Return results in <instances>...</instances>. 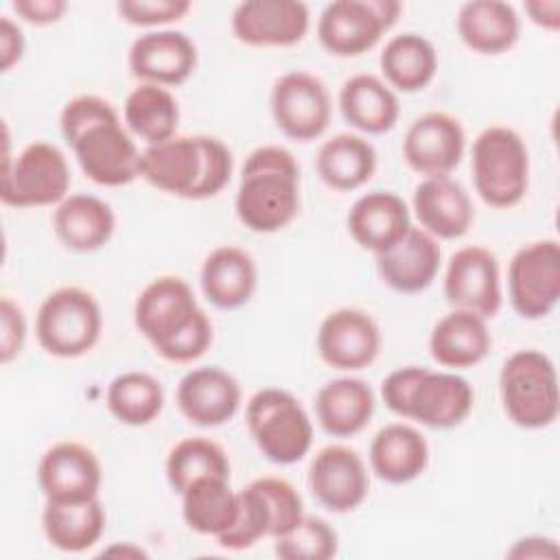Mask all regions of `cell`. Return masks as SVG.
Segmentation results:
<instances>
[{
    "label": "cell",
    "instance_id": "cell-47",
    "mask_svg": "<svg viewBox=\"0 0 560 560\" xmlns=\"http://www.w3.org/2000/svg\"><path fill=\"white\" fill-rule=\"evenodd\" d=\"M529 22L556 33L560 28V2L558 0H529L523 4Z\"/></svg>",
    "mask_w": 560,
    "mask_h": 560
},
{
    "label": "cell",
    "instance_id": "cell-33",
    "mask_svg": "<svg viewBox=\"0 0 560 560\" xmlns=\"http://www.w3.org/2000/svg\"><path fill=\"white\" fill-rule=\"evenodd\" d=\"M376 162V149L368 138L359 133H337L319 147L315 171L328 188L350 192L372 179Z\"/></svg>",
    "mask_w": 560,
    "mask_h": 560
},
{
    "label": "cell",
    "instance_id": "cell-12",
    "mask_svg": "<svg viewBox=\"0 0 560 560\" xmlns=\"http://www.w3.org/2000/svg\"><path fill=\"white\" fill-rule=\"evenodd\" d=\"M271 118L291 140L311 142L319 138L332 116V101L322 79L304 70H291L273 81L269 94Z\"/></svg>",
    "mask_w": 560,
    "mask_h": 560
},
{
    "label": "cell",
    "instance_id": "cell-36",
    "mask_svg": "<svg viewBox=\"0 0 560 560\" xmlns=\"http://www.w3.org/2000/svg\"><path fill=\"white\" fill-rule=\"evenodd\" d=\"M179 497L184 523L201 536L219 538L238 512V490H232L225 477L197 479Z\"/></svg>",
    "mask_w": 560,
    "mask_h": 560
},
{
    "label": "cell",
    "instance_id": "cell-1",
    "mask_svg": "<svg viewBox=\"0 0 560 560\" xmlns=\"http://www.w3.org/2000/svg\"><path fill=\"white\" fill-rule=\"evenodd\" d=\"M59 129L83 175L94 184L118 188L140 177L142 151L107 98L96 94L70 98L61 109Z\"/></svg>",
    "mask_w": 560,
    "mask_h": 560
},
{
    "label": "cell",
    "instance_id": "cell-38",
    "mask_svg": "<svg viewBox=\"0 0 560 560\" xmlns=\"http://www.w3.org/2000/svg\"><path fill=\"white\" fill-rule=\"evenodd\" d=\"M164 475L173 492L182 494L190 483L203 477L230 479L228 453L208 438H184L166 455Z\"/></svg>",
    "mask_w": 560,
    "mask_h": 560
},
{
    "label": "cell",
    "instance_id": "cell-29",
    "mask_svg": "<svg viewBox=\"0 0 560 560\" xmlns=\"http://www.w3.org/2000/svg\"><path fill=\"white\" fill-rule=\"evenodd\" d=\"M376 398L363 378L339 376L324 383L315 394V416L319 427L332 438L361 433L374 416Z\"/></svg>",
    "mask_w": 560,
    "mask_h": 560
},
{
    "label": "cell",
    "instance_id": "cell-46",
    "mask_svg": "<svg viewBox=\"0 0 560 560\" xmlns=\"http://www.w3.org/2000/svg\"><path fill=\"white\" fill-rule=\"evenodd\" d=\"M558 553L556 540L547 536H523L508 549V558H558Z\"/></svg>",
    "mask_w": 560,
    "mask_h": 560
},
{
    "label": "cell",
    "instance_id": "cell-9",
    "mask_svg": "<svg viewBox=\"0 0 560 560\" xmlns=\"http://www.w3.org/2000/svg\"><path fill=\"white\" fill-rule=\"evenodd\" d=\"M70 179L63 151L52 142L35 140L13 160L2 162L0 199L11 208L57 206L68 197Z\"/></svg>",
    "mask_w": 560,
    "mask_h": 560
},
{
    "label": "cell",
    "instance_id": "cell-4",
    "mask_svg": "<svg viewBox=\"0 0 560 560\" xmlns=\"http://www.w3.org/2000/svg\"><path fill=\"white\" fill-rule=\"evenodd\" d=\"M385 407L405 420L429 429L459 427L475 405L472 385L451 370L405 365L381 383Z\"/></svg>",
    "mask_w": 560,
    "mask_h": 560
},
{
    "label": "cell",
    "instance_id": "cell-6",
    "mask_svg": "<svg viewBox=\"0 0 560 560\" xmlns=\"http://www.w3.org/2000/svg\"><path fill=\"white\" fill-rule=\"evenodd\" d=\"M472 186L490 208L505 210L523 201L529 186V153L518 131L486 127L470 149Z\"/></svg>",
    "mask_w": 560,
    "mask_h": 560
},
{
    "label": "cell",
    "instance_id": "cell-42",
    "mask_svg": "<svg viewBox=\"0 0 560 560\" xmlns=\"http://www.w3.org/2000/svg\"><path fill=\"white\" fill-rule=\"evenodd\" d=\"M192 4L188 0H120L116 11L120 20L131 26L153 28L164 26L171 22H179Z\"/></svg>",
    "mask_w": 560,
    "mask_h": 560
},
{
    "label": "cell",
    "instance_id": "cell-43",
    "mask_svg": "<svg viewBox=\"0 0 560 560\" xmlns=\"http://www.w3.org/2000/svg\"><path fill=\"white\" fill-rule=\"evenodd\" d=\"M26 317L9 295L0 300V363H11L24 348Z\"/></svg>",
    "mask_w": 560,
    "mask_h": 560
},
{
    "label": "cell",
    "instance_id": "cell-8",
    "mask_svg": "<svg viewBox=\"0 0 560 560\" xmlns=\"http://www.w3.org/2000/svg\"><path fill=\"white\" fill-rule=\"evenodd\" d=\"M103 332L98 300L81 287L50 291L35 315V337L42 350L57 359H77L90 352Z\"/></svg>",
    "mask_w": 560,
    "mask_h": 560
},
{
    "label": "cell",
    "instance_id": "cell-40",
    "mask_svg": "<svg viewBox=\"0 0 560 560\" xmlns=\"http://www.w3.org/2000/svg\"><path fill=\"white\" fill-rule=\"evenodd\" d=\"M271 516L269 508L254 483L238 490V512L230 529H225L217 542L228 551H243L254 547L258 540L269 538Z\"/></svg>",
    "mask_w": 560,
    "mask_h": 560
},
{
    "label": "cell",
    "instance_id": "cell-20",
    "mask_svg": "<svg viewBox=\"0 0 560 560\" xmlns=\"http://www.w3.org/2000/svg\"><path fill=\"white\" fill-rule=\"evenodd\" d=\"M238 381L219 365L188 370L175 389L179 413L195 427L214 429L230 422L241 409Z\"/></svg>",
    "mask_w": 560,
    "mask_h": 560
},
{
    "label": "cell",
    "instance_id": "cell-34",
    "mask_svg": "<svg viewBox=\"0 0 560 560\" xmlns=\"http://www.w3.org/2000/svg\"><path fill=\"white\" fill-rule=\"evenodd\" d=\"M378 66L392 90L413 94L433 81L438 72V50L418 33H400L387 39Z\"/></svg>",
    "mask_w": 560,
    "mask_h": 560
},
{
    "label": "cell",
    "instance_id": "cell-22",
    "mask_svg": "<svg viewBox=\"0 0 560 560\" xmlns=\"http://www.w3.org/2000/svg\"><path fill=\"white\" fill-rule=\"evenodd\" d=\"M411 206L418 219V228L429 232L438 241L462 238L472 221L475 208L466 188L446 177H424L411 197Z\"/></svg>",
    "mask_w": 560,
    "mask_h": 560
},
{
    "label": "cell",
    "instance_id": "cell-45",
    "mask_svg": "<svg viewBox=\"0 0 560 560\" xmlns=\"http://www.w3.org/2000/svg\"><path fill=\"white\" fill-rule=\"evenodd\" d=\"M24 33L20 28V24H15L11 18H2L0 20V68L2 72H9L15 63H20V59L24 57Z\"/></svg>",
    "mask_w": 560,
    "mask_h": 560
},
{
    "label": "cell",
    "instance_id": "cell-25",
    "mask_svg": "<svg viewBox=\"0 0 560 560\" xmlns=\"http://www.w3.org/2000/svg\"><path fill=\"white\" fill-rule=\"evenodd\" d=\"M52 230L66 249L90 254L112 241L116 214L105 199L90 192H74L55 206Z\"/></svg>",
    "mask_w": 560,
    "mask_h": 560
},
{
    "label": "cell",
    "instance_id": "cell-7",
    "mask_svg": "<svg viewBox=\"0 0 560 560\" xmlns=\"http://www.w3.org/2000/svg\"><path fill=\"white\" fill-rule=\"evenodd\" d=\"M247 431L265 459L289 466L311 451L313 422L287 389L262 387L245 405Z\"/></svg>",
    "mask_w": 560,
    "mask_h": 560
},
{
    "label": "cell",
    "instance_id": "cell-17",
    "mask_svg": "<svg viewBox=\"0 0 560 560\" xmlns=\"http://www.w3.org/2000/svg\"><path fill=\"white\" fill-rule=\"evenodd\" d=\"M311 24V11L300 0H245L230 18L232 35L254 48H287L300 44Z\"/></svg>",
    "mask_w": 560,
    "mask_h": 560
},
{
    "label": "cell",
    "instance_id": "cell-13",
    "mask_svg": "<svg viewBox=\"0 0 560 560\" xmlns=\"http://www.w3.org/2000/svg\"><path fill=\"white\" fill-rule=\"evenodd\" d=\"M444 298L457 311L492 319L503 304L497 256L481 245L457 249L444 271Z\"/></svg>",
    "mask_w": 560,
    "mask_h": 560
},
{
    "label": "cell",
    "instance_id": "cell-28",
    "mask_svg": "<svg viewBox=\"0 0 560 560\" xmlns=\"http://www.w3.org/2000/svg\"><path fill=\"white\" fill-rule=\"evenodd\" d=\"M492 348L488 319L453 308L435 322L429 335L431 359L448 370H466L481 363Z\"/></svg>",
    "mask_w": 560,
    "mask_h": 560
},
{
    "label": "cell",
    "instance_id": "cell-27",
    "mask_svg": "<svg viewBox=\"0 0 560 560\" xmlns=\"http://www.w3.org/2000/svg\"><path fill=\"white\" fill-rule=\"evenodd\" d=\"M199 284L203 298L212 306L234 311L254 298L258 287V269L245 249L236 245H221L203 258Z\"/></svg>",
    "mask_w": 560,
    "mask_h": 560
},
{
    "label": "cell",
    "instance_id": "cell-16",
    "mask_svg": "<svg viewBox=\"0 0 560 560\" xmlns=\"http://www.w3.org/2000/svg\"><path fill=\"white\" fill-rule=\"evenodd\" d=\"M308 488L315 501L328 512H352L368 499V466L363 457L350 446H322L308 466Z\"/></svg>",
    "mask_w": 560,
    "mask_h": 560
},
{
    "label": "cell",
    "instance_id": "cell-32",
    "mask_svg": "<svg viewBox=\"0 0 560 560\" xmlns=\"http://www.w3.org/2000/svg\"><path fill=\"white\" fill-rule=\"evenodd\" d=\"M105 508L98 497L85 501H46L42 529L46 540L66 553L92 549L105 532Z\"/></svg>",
    "mask_w": 560,
    "mask_h": 560
},
{
    "label": "cell",
    "instance_id": "cell-19",
    "mask_svg": "<svg viewBox=\"0 0 560 560\" xmlns=\"http://www.w3.org/2000/svg\"><path fill=\"white\" fill-rule=\"evenodd\" d=\"M127 66L140 83L182 85L197 68V46L186 33L175 28L147 31L129 46Z\"/></svg>",
    "mask_w": 560,
    "mask_h": 560
},
{
    "label": "cell",
    "instance_id": "cell-39",
    "mask_svg": "<svg viewBox=\"0 0 560 560\" xmlns=\"http://www.w3.org/2000/svg\"><path fill=\"white\" fill-rule=\"evenodd\" d=\"M273 540V553L282 560H330L339 551V536L332 525L311 514H304L295 527Z\"/></svg>",
    "mask_w": 560,
    "mask_h": 560
},
{
    "label": "cell",
    "instance_id": "cell-21",
    "mask_svg": "<svg viewBox=\"0 0 560 560\" xmlns=\"http://www.w3.org/2000/svg\"><path fill=\"white\" fill-rule=\"evenodd\" d=\"M101 462L81 442L52 444L37 464V486L46 501H85L98 497Z\"/></svg>",
    "mask_w": 560,
    "mask_h": 560
},
{
    "label": "cell",
    "instance_id": "cell-44",
    "mask_svg": "<svg viewBox=\"0 0 560 560\" xmlns=\"http://www.w3.org/2000/svg\"><path fill=\"white\" fill-rule=\"evenodd\" d=\"M11 9L20 20L35 26H46L63 18V13L68 11V2L66 0H15L11 2Z\"/></svg>",
    "mask_w": 560,
    "mask_h": 560
},
{
    "label": "cell",
    "instance_id": "cell-5",
    "mask_svg": "<svg viewBox=\"0 0 560 560\" xmlns=\"http://www.w3.org/2000/svg\"><path fill=\"white\" fill-rule=\"evenodd\" d=\"M499 396L508 420L536 431L556 422L560 389L553 361L534 348L512 352L499 372Z\"/></svg>",
    "mask_w": 560,
    "mask_h": 560
},
{
    "label": "cell",
    "instance_id": "cell-3",
    "mask_svg": "<svg viewBox=\"0 0 560 560\" xmlns=\"http://www.w3.org/2000/svg\"><path fill=\"white\" fill-rule=\"evenodd\" d=\"M234 210L249 232L273 234L287 228L300 212V166L295 155L280 144L254 149L241 168Z\"/></svg>",
    "mask_w": 560,
    "mask_h": 560
},
{
    "label": "cell",
    "instance_id": "cell-23",
    "mask_svg": "<svg viewBox=\"0 0 560 560\" xmlns=\"http://www.w3.org/2000/svg\"><path fill=\"white\" fill-rule=\"evenodd\" d=\"M346 228L359 247L376 256L405 238L411 230V214L405 199L396 192L372 190L350 206Z\"/></svg>",
    "mask_w": 560,
    "mask_h": 560
},
{
    "label": "cell",
    "instance_id": "cell-10",
    "mask_svg": "<svg viewBox=\"0 0 560 560\" xmlns=\"http://www.w3.org/2000/svg\"><path fill=\"white\" fill-rule=\"evenodd\" d=\"M402 4L396 0H335L317 18V39L335 57H359L372 50L396 24Z\"/></svg>",
    "mask_w": 560,
    "mask_h": 560
},
{
    "label": "cell",
    "instance_id": "cell-26",
    "mask_svg": "<svg viewBox=\"0 0 560 560\" xmlns=\"http://www.w3.org/2000/svg\"><path fill=\"white\" fill-rule=\"evenodd\" d=\"M368 459L372 472L381 481L389 486H405L427 470L429 444L416 427L407 422H392L378 429L372 438Z\"/></svg>",
    "mask_w": 560,
    "mask_h": 560
},
{
    "label": "cell",
    "instance_id": "cell-48",
    "mask_svg": "<svg viewBox=\"0 0 560 560\" xmlns=\"http://www.w3.org/2000/svg\"><path fill=\"white\" fill-rule=\"evenodd\" d=\"M103 556H122V558H147V551H144V549H140V547H136L133 542H125V545H120V542H114L112 547L103 549Z\"/></svg>",
    "mask_w": 560,
    "mask_h": 560
},
{
    "label": "cell",
    "instance_id": "cell-18",
    "mask_svg": "<svg viewBox=\"0 0 560 560\" xmlns=\"http://www.w3.org/2000/svg\"><path fill=\"white\" fill-rule=\"evenodd\" d=\"M466 151V131L448 112H427L405 131L402 158L411 171L424 177L451 175Z\"/></svg>",
    "mask_w": 560,
    "mask_h": 560
},
{
    "label": "cell",
    "instance_id": "cell-11",
    "mask_svg": "<svg viewBox=\"0 0 560 560\" xmlns=\"http://www.w3.org/2000/svg\"><path fill=\"white\" fill-rule=\"evenodd\" d=\"M508 298L523 319L547 317L560 300V245L556 238L532 241L508 265Z\"/></svg>",
    "mask_w": 560,
    "mask_h": 560
},
{
    "label": "cell",
    "instance_id": "cell-31",
    "mask_svg": "<svg viewBox=\"0 0 560 560\" xmlns=\"http://www.w3.org/2000/svg\"><path fill=\"white\" fill-rule=\"evenodd\" d=\"M455 28L464 46L472 52L501 55L518 42L521 18L508 2L470 0L459 7Z\"/></svg>",
    "mask_w": 560,
    "mask_h": 560
},
{
    "label": "cell",
    "instance_id": "cell-41",
    "mask_svg": "<svg viewBox=\"0 0 560 560\" xmlns=\"http://www.w3.org/2000/svg\"><path fill=\"white\" fill-rule=\"evenodd\" d=\"M252 483L258 488V492L262 494L269 508V516H271L269 538L282 536L300 523V518L304 516V503L293 483L280 477H260V479H254Z\"/></svg>",
    "mask_w": 560,
    "mask_h": 560
},
{
    "label": "cell",
    "instance_id": "cell-37",
    "mask_svg": "<svg viewBox=\"0 0 560 560\" xmlns=\"http://www.w3.org/2000/svg\"><path fill=\"white\" fill-rule=\"evenodd\" d=\"M105 402L118 422L147 427L164 409V387L149 372H122L107 385Z\"/></svg>",
    "mask_w": 560,
    "mask_h": 560
},
{
    "label": "cell",
    "instance_id": "cell-35",
    "mask_svg": "<svg viewBox=\"0 0 560 560\" xmlns=\"http://www.w3.org/2000/svg\"><path fill=\"white\" fill-rule=\"evenodd\" d=\"M122 120L127 131L147 147L160 144L177 136L179 105L168 88L140 83L125 98Z\"/></svg>",
    "mask_w": 560,
    "mask_h": 560
},
{
    "label": "cell",
    "instance_id": "cell-24",
    "mask_svg": "<svg viewBox=\"0 0 560 560\" xmlns=\"http://www.w3.org/2000/svg\"><path fill=\"white\" fill-rule=\"evenodd\" d=\"M440 241L422 228L411 225L402 241L392 249L376 254V271L381 280L396 293H420L429 289L440 271Z\"/></svg>",
    "mask_w": 560,
    "mask_h": 560
},
{
    "label": "cell",
    "instance_id": "cell-15",
    "mask_svg": "<svg viewBox=\"0 0 560 560\" xmlns=\"http://www.w3.org/2000/svg\"><path fill=\"white\" fill-rule=\"evenodd\" d=\"M381 343L376 319L354 306L330 311L317 328V352L328 368L339 372H357L374 363Z\"/></svg>",
    "mask_w": 560,
    "mask_h": 560
},
{
    "label": "cell",
    "instance_id": "cell-14",
    "mask_svg": "<svg viewBox=\"0 0 560 560\" xmlns=\"http://www.w3.org/2000/svg\"><path fill=\"white\" fill-rule=\"evenodd\" d=\"M203 171V133L175 136L160 144H149L140 153V177L173 197L199 201Z\"/></svg>",
    "mask_w": 560,
    "mask_h": 560
},
{
    "label": "cell",
    "instance_id": "cell-2",
    "mask_svg": "<svg viewBox=\"0 0 560 560\" xmlns=\"http://www.w3.org/2000/svg\"><path fill=\"white\" fill-rule=\"evenodd\" d=\"M133 324L155 354L171 363H192L212 346V322L179 276L153 278L136 298Z\"/></svg>",
    "mask_w": 560,
    "mask_h": 560
},
{
    "label": "cell",
    "instance_id": "cell-30",
    "mask_svg": "<svg viewBox=\"0 0 560 560\" xmlns=\"http://www.w3.org/2000/svg\"><path fill=\"white\" fill-rule=\"evenodd\" d=\"M343 120L361 133L381 136L396 127L400 103L396 92L376 74H352L343 81L339 96Z\"/></svg>",
    "mask_w": 560,
    "mask_h": 560
}]
</instances>
